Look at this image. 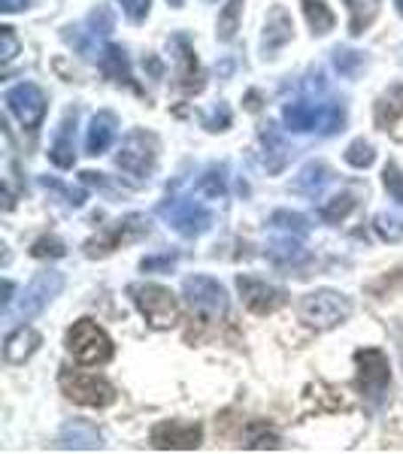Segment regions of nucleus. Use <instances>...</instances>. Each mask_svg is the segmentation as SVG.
<instances>
[{"label": "nucleus", "mask_w": 403, "mask_h": 454, "mask_svg": "<svg viewBox=\"0 0 403 454\" xmlns=\"http://www.w3.org/2000/svg\"><path fill=\"white\" fill-rule=\"evenodd\" d=\"M158 164V137L149 130H130L122 140V149L115 155V167L128 173L137 182H149Z\"/></svg>", "instance_id": "7ed1b4c3"}, {"label": "nucleus", "mask_w": 403, "mask_h": 454, "mask_svg": "<svg viewBox=\"0 0 403 454\" xmlns=\"http://www.w3.org/2000/svg\"><path fill=\"white\" fill-rule=\"evenodd\" d=\"M403 115V85L391 88L388 94H383L376 104V128L379 130H391Z\"/></svg>", "instance_id": "b1692460"}, {"label": "nucleus", "mask_w": 403, "mask_h": 454, "mask_svg": "<svg viewBox=\"0 0 403 454\" xmlns=\"http://www.w3.org/2000/svg\"><path fill=\"white\" fill-rule=\"evenodd\" d=\"M346 160L352 167H358V170H364V167H370L376 160V152H373V145L367 140H355L346 149Z\"/></svg>", "instance_id": "e433bc0d"}, {"label": "nucleus", "mask_w": 403, "mask_h": 454, "mask_svg": "<svg viewBox=\"0 0 403 454\" xmlns=\"http://www.w3.org/2000/svg\"><path fill=\"white\" fill-rule=\"evenodd\" d=\"M261 149H264V167H267V173H280L288 164V158L295 155L291 145L285 143V137L280 134V128L270 121L261 128Z\"/></svg>", "instance_id": "412c9836"}, {"label": "nucleus", "mask_w": 403, "mask_h": 454, "mask_svg": "<svg viewBox=\"0 0 403 454\" xmlns=\"http://www.w3.org/2000/svg\"><path fill=\"white\" fill-rule=\"evenodd\" d=\"M383 182H385L388 197H391V200L403 209V173H400V167H398V164H385Z\"/></svg>", "instance_id": "4c0bfd02"}, {"label": "nucleus", "mask_w": 403, "mask_h": 454, "mask_svg": "<svg viewBox=\"0 0 403 454\" xmlns=\"http://www.w3.org/2000/svg\"><path fill=\"white\" fill-rule=\"evenodd\" d=\"M158 215L164 218L167 224L173 227L179 237H201L212 227V212L207 207H201L197 200H188V197H167L158 207Z\"/></svg>", "instance_id": "423d86ee"}, {"label": "nucleus", "mask_w": 403, "mask_h": 454, "mask_svg": "<svg viewBox=\"0 0 403 454\" xmlns=\"http://www.w3.org/2000/svg\"><path fill=\"white\" fill-rule=\"evenodd\" d=\"M100 73L109 79V82L115 85H128L130 91L143 94V88L137 85L134 73H130V64H128V52H124L122 46H107L104 52H100Z\"/></svg>", "instance_id": "6ab92c4d"}, {"label": "nucleus", "mask_w": 403, "mask_h": 454, "mask_svg": "<svg viewBox=\"0 0 403 454\" xmlns=\"http://www.w3.org/2000/svg\"><path fill=\"white\" fill-rule=\"evenodd\" d=\"M282 124L295 134H340L346 124V109L336 100L300 98L282 106Z\"/></svg>", "instance_id": "f257e3e1"}, {"label": "nucleus", "mask_w": 403, "mask_h": 454, "mask_svg": "<svg viewBox=\"0 0 403 454\" xmlns=\"http://www.w3.org/2000/svg\"><path fill=\"white\" fill-rule=\"evenodd\" d=\"M64 43H67V46H73L76 49L79 55L85 58V61H100V49H98V40L100 36H94L91 31H88L85 25H76V27H64Z\"/></svg>", "instance_id": "a878e982"}, {"label": "nucleus", "mask_w": 403, "mask_h": 454, "mask_svg": "<svg viewBox=\"0 0 403 454\" xmlns=\"http://www.w3.org/2000/svg\"><path fill=\"white\" fill-rule=\"evenodd\" d=\"M128 294L143 318L149 321V327H155V331H170L176 321H179V300L167 288H161V285L134 282L128 288Z\"/></svg>", "instance_id": "f03ea898"}, {"label": "nucleus", "mask_w": 403, "mask_h": 454, "mask_svg": "<svg viewBox=\"0 0 403 454\" xmlns=\"http://www.w3.org/2000/svg\"><path fill=\"white\" fill-rule=\"evenodd\" d=\"M167 4H170V6H176V10H179V6L186 4V0H167Z\"/></svg>", "instance_id": "49530a36"}, {"label": "nucleus", "mask_w": 403, "mask_h": 454, "mask_svg": "<svg viewBox=\"0 0 403 454\" xmlns=\"http://www.w3.org/2000/svg\"><path fill=\"white\" fill-rule=\"evenodd\" d=\"M270 227L282 237H306L310 233V218L300 215V212H288V209H280L270 215Z\"/></svg>", "instance_id": "cd10ccee"}, {"label": "nucleus", "mask_w": 403, "mask_h": 454, "mask_svg": "<svg viewBox=\"0 0 403 454\" xmlns=\"http://www.w3.org/2000/svg\"><path fill=\"white\" fill-rule=\"evenodd\" d=\"M49 158H52V164L61 167V170H70V167L76 164V109L64 113L61 124H58V134L52 140V149H49Z\"/></svg>", "instance_id": "dca6fc26"}, {"label": "nucleus", "mask_w": 403, "mask_h": 454, "mask_svg": "<svg viewBox=\"0 0 403 454\" xmlns=\"http://www.w3.org/2000/svg\"><path fill=\"white\" fill-rule=\"evenodd\" d=\"M355 367H358V391L370 403H379L385 397L388 385H391V364L379 348H358L355 351Z\"/></svg>", "instance_id": "9d476101"}, {"label": "nucleus", "mask_w": 403, "mask_h": 454, "mask_svg": "<svg viewBox=\"0 0 403 454\" xmlns=\"http://www.w3.org/2000/svg\"><path fill=\"white\" fill-rule=\"evenodd\" d=\"M36 348H40V333H36L34 327H25V325H21L19 331H12L10 336H6V342H4V357H6L10 364H25Z\"/></svg>", "instance_id": "4be33fe9"}, {"label": "nucleus", "mask_w": 403, "mask_h": 454, "mask_svg": "<svg viewBox=\"0 0 403 454\" xmlns=\"http://www.w3.org/2000/svg\"><path fill=\"white\" fill-rule=\"evenodd\" d=\"M207 4H216V0H207Z\"/></svg>", "instance_id": "09e8293b"}, {"label": "nucleus", "mask_w": 403, "mask_h": 454, "mask_svg": "<svg viewBox=\"0 0 403 454\" xmlns=\"http://www.w3.org/2000/svg\"><path fill=\"white\" fill-rule=\"evenodd\" d=\"M176 263V254L173 252H164V254H152V258H143L140 261V270L143 273H167Z\"/></svg>", "instance_id": "37998d69"}, {"label": "nucleus", "mask_w": 403, "mask_h": 454, "mask_svg": "<svg viewBox=\"0 0 403 454\" xmlns=\"http://www.w3.org/2000/svg\"><path fill=\"white\" fill-rule=\"evenodd\" d=\"M170 52L176 61V82H179L182 91L197 94L203 88V70H201V64H197V52H194L192 40H188L186 34H173Z\"/></svg>", "instance_id": "2eb2a0df"}, {"label": "nucleus", "mask_w": 403, "mask_h": 454, "mask_svg": "<svg viewBox=\"0 0 403 454\" xmlns=\"http://www.w3.org/2000/svg\"><path fill=\"white\" fill-rule=\"evenodd\" d=\"M373 227H376V233L388 243H398L403 239V209L398 215H391V212H379L376 218H373Z\"/></svg>", "instance_id": "72a5a7b5"}, {"label": "nucleus", "mask_w": 403, "mask_h": 454, "mask_svg": "<svg viewBox=\"0 0 403 454\" xmlns=\"http://www.w3.org/2000/svg\"><path fill=\"white\" fill-rule=\"evenodd\" d=\"M67 351L79 364L98 367V364H107L109 357H113L115 348H113V340L107 336L104 327L94 325L91 318H79L67 331Z\"/></svg>", "instance_id": "39448f33"}, {"label": "nucleus", "mask_w": 403, "mask_h": 454, "mask_svg": "<svg viewBox=\"0 0 403 454\" xmlns=\"http://www.w3.org/2000/svg\"><path fill=\"white\" fill-rule=\"evenodd\" d=\"M182 294H186L188 306L201 315L203 321H222L225 315H228V294H225V288L218 285L216 279H209V276H188L186 282H182Z\"/></svg>", "instance_id": "1a4fd4ad"}, {"label": "nucleus", "mask_w": 403, "mask_h": 454, "mask_svg": "<svg viewBox=\"0 0 403 454\" xmlns=\"http://www.w3.org/2000/svg\"><path fill=\"white\" fill-rule=\"evenodd\" d=\"M28 0H0V12H19L25 10Z\"/></svg>", "instance_id": "a18cd8bd"}, {"label": "nucleus", "mask_w": 403, "mask_h": 454, "mask_svg": "<svg viewBox=\"0 0 403 454\" xmlns=\"http://www.w3.org/2000/svg\"><path fill=\"white\" fill-rule=\"evenodd\" d=\"M58 449L67 451H100L104 449V436L94 424L88 421H67L58 434Z\"/></svg>", "instance_id": "a211bd4d"}, {"label": "nucleus", "mask_w": 403, "mask_h": 454, "mask_svg": "<svg viewBox=\"0 0 403 454\" xmlns=\"http://www.w3.org/2000/svg\"><path fill=\"white\" fill-rule=\"evenodd\" d=\"M228 124H231V109L225 104H218L209 115H203V128L212 130V134L216 130H228Z\"/></svg>", "instance_id": "79ce46f5"}, {"label": "nucleus", "mask_w": 403, "mask_h": 454, "mask_svg": "<svg viewBox=\"0 0 403 454\" xmlns=\"http://www.w3.org/2000/svg\"><path fill=\"white\" fill-rule=\"evenodd\" d=\"M58 385H61L64 397H70L79 406L107 409L115 403V387L100 376H88V372L61 370L58 372Z\"/></svg>", "instance_id": "0eeeda50"}, {"label": "nucleus", "mask_w": 403, "mask_h": 454, "mask_svg": "<svg viewBox=\"0 0 403 454\" xmlns=\"http://www.w3.org/2000/svg\"><path fill=\"white\" fill-rule=\"evenodd\" d=\"M4 104L12 115L21 121L25 130H36L46 119V94L40 91L34 82H21L4 94Z\"/></svg>", "instance_id": "9b49d317"}, {"label": "nucleus", "mask_w": 403, "mask_h": 454, "mask_svg": "<svg viewBox=\"0 0 403 454\" xmlns=\"http://www.w3.org/2000/svg\"><path fill=\"white\" fill-rule=\"evenodd\" d=\"M43 185H46V188H52V192H58V194H64V197H67V203H70V207H83V200H85V194H83V192H70V188L58 185L55 179H43Z\"/></svg>", "instance_id": "c03bdc74"}, {"label": "nucleus", "mask_w": 403, "mask_h": 454, "mask_svg": "<svg viewBox=\"0 0 403 454\" xmlns=\"http://www.w3.org/2000/svg\"><path fill=\"white\" fill-rule=\"evenodd\" d=\"M355 194H349V192H343V194H334L331 200L321 207V218L325 222H331V224H336V222H343V218L349 215L352 209H355Z\"/></svg>", "instance_id": "473e14b6"}, {"label": "nucleus", "mask_w": 403, "mask_h": 454, "mask_svg": "<svg viewBox=\"0 0 403 454\" xmlns=\"http://www.w3.org/2000/svg\"><path fill=\"white\" fill-rule=\"evenodd\" d=\"M243 449H255V451H264V449H280V436L276 430L267 427V421H252L246 427V442Z\"/></svg>", "instance_id": "7c9ffc66"}, {"label": "nucleus", "mask_w": 403, "mask_h": 454, "mask_svg": "<svg viewBox=\"0 0 403 454\" xmlns=\"http://www.w3.org/2000/svg\"><path fill=\"white\" fill-rule=\"evenodd\" d=\"M0 40H4V49H0V64H12L19 55V40H16V31L10 25L0 27Z\"/></svg>", "instance_id": "a19ab883"}, {"label": "nucleus", "mask_w": 403, "mask_h": 454, "mask_svg": "<svg viewBox=\"0 0 403 454\" xmlns=\"http://www.w3.org/2000/svg\"><path fill=\"white\" fill-rule=\"evenodd\" d=\"M346 6H349V27H352V34H364V27L370 25L373 16H376V6L367 4V0H346Z\"/></svg>", "instance_id": "f704fd0d"}, {"label": "nucleus", "mask_w": 403, "mask_h": 454, "mask_svg": "<svg viewBox=\"0 0 403 454\" xmlns=\"http://www.w3.org/2000/svg\"><path fill=\"white\" fill-rule=\"evenodd\" d=\"M115 134H119V119H115V113H98L88 124V134H85V152L88 155H104V152L113 145Z\"/></svg>", "instance_id": "aec40b11"}, {"label": "nucleus", "mask_w": 403, "mask_h": 454, "mask_svg": "<svg viewBox=\"0 0 403 454\" xmlns=\"http://www.w3.org/2000/svg\"><path fill=\"white\" fill-rule=\"evenodd\" d=\"M304 4V16L306 21H310V27H312V34L316 36H325L328 31H334V12H331V6L325 4V0H300Z\"/></svg>", "instance_id": "c85d7f7f"}, {"label": "nucleus", "mask_w": 403, "mask_h": 454, "mask_svg": "<svg viewBox=\"0 0 403 454\" xmlns=\"http://www.w3.org/2000/svg\"><path fill=\"white\" fill-rule=\"evenodd\" d=\"M267 258L273 261L276 267H295V263L306 261V252H304V246H300V237H282L267 246Z\"/></svg>", "instance_id": "393cba45"}, {"label": "nucleus", "mask_w": 403, "mask_h": 454, "mask_svg": "<svg viewBox=\"0 0 403 454\" xmlns=\"http://www.w3.org/2000/svg\"><path fill=\"white\" fill-rule=\"evenodd\" d=\"M297 312H300V321H304V325L316 327V331H331V327L343 325V321L349 318L352 303L346 294H340V291L321 288V291H312V294H306L300 300Z\"/></svg>", "instance_id": "20e7f679"}, {"label": "nucleus", "mask_w": 403, "mask_h": 454, "mask_svg": "<svg viewBox=\"0 0 403 454\" xmlns=\"http://www.w3.org/2000/svg\"><path fill=\"white\" fill-rule=\"evenodd\" d=\"M394 6H398V12L403 16V0H394Z\"/></svg>", "instance_id": "de8ad7c7"}, {"label": "nucleus", "mask_w": 403, "mask_h": 454, "mask_svg": "<svg viewBox=\"0 0 403 454\" xmlns=\"http://www.w3.org/2000/svg\"><path fill=\"white\" fill-rule=\"evenodd\" d=\"M237 291L243 297L246 309L255 315H273L276 309H282L288 303V294L276 285H267L264 279H255V276H237Z\"/></svg>", "instance_id": "4468645a"}, {"label": "nucleus", "mask_w": 403, "mask_h": 454, "mask_svg": "<svg viewBox=\"0 0 403 454\" xmlns=\"http://www.w3.org/2000/svg\"><path fill=\"white\" fill-rule=\"evenodd\" d=\"M61 288H64V276L61 273H52V270H49V273H40L25 291H21L19 306L10 315H16V318H21V321L34 318V315H40L43 309H46L49 300L61 294ZM10 315H6V318H10Z\"/></svg>", "instance_id": "ddd939ff"}, {"label": "nucleus", "mask_w": 403, "mask_h": 454, "mask_svg": "<svg viewBox=\"0 0 403 454\" xmlns=\"http://www.w3.org/2000/svg\"><path fill=\"white\" fill-rule=\"evenodd\" d=\"M149 231H152L149 218L140 215V212H134V215H124V218H119V222L109 224L107 231L100 233V237L88 239V243H85V254H88V258H104V254L115 252V248H122V246H128V243H137V239L149 237Z\"/></svg>", "instance_id": "6e6552de"}, {"label": "nucleus", "mask_w": 403, "mask_h": 454, "mask_svg": "<svg viewBox=\"0 0 403 454\" xmlns=\"http://www.w3.org/2000/svg\"><path fill=\"white\" fill-rule=\"evenodd\" d=\"M64 252H67V248H64L61 239H55V237H43L31 246L34 258H64Z\"/></svg>", "instance_id": "58836bf2"}, {"label": "nucleus", "mask_w": 403, "mask_h": 454, "mask_svg": "<svg viewBox=\"0 0 403 454\" xmlns=\"http://www.w3.org/2000/svg\"><path fill=\"white\" fill-rule=\"evenodd\" d=\"M295 36V25H291V16L285 12V6H273L267 16V25H264L261 34V52L264 58H273L285 43H291Z\"/></svg>", "instance_id": "f3484780"}, {"label": "nucleus", "mask_w": 403, "mask_h": 454, "mask_svg": "<svg viewBox=\"0 0 403 454\" xmlns=\"http://www.w3.org/2000/svg\"><path fill=\"white\" fill-rule=\"evenodd\" d=\"M83 25H85L88 31H91L94 36H100V40H104V36L113 34V27H115V16L107 10V6H94V10L88 12V19L83 21Z\"/></svg>", "instance_id": "c9c22d12"}, {"label": "nucleus", "mask_w": 403, "mask_h": 454, "mask_svg": "<svg viewBox=\"0 0 403 454\" xmlns=\"http://www.w3.org/2000/svg\"><path fill=\"white\" fill-rule=\"evenodd\" d=\"M240 16H243V0H231L222 10V16H218V25H216L218 40L222 43L233 40V34H237V27H240Z\"/></svg>", "instance_id": "2f4dec72"}, {"label": "nucleus", "mask_w": 403, "mask_h": 454, "mask_svg": "<svg viewBox=\"0 0 403 454\" xmlns=\"http://www.w3.org/2000/svg\"><path fill=\"white\" fill-rule=\"evenodd\" d=\"M225 188H228V167L225 164L207 167L201 179H197V192H201L203 197H212V200L225 197Z\"/></svg>", "instance_id": "c756f323"}, {"label": "nucleus", "mask_w": 403, "mask_h": 454, "mask_svg": "<svg viewBox=\"0 0 403 454\" xmlns=\"http://www.w3.org/2000/svg\"><path fill=\"white\" fill-rule=\"evenodd\" d=\"M334 67L340 76L346 79H358L364 73V67H367V55L358 52V49H349V46H336L334 49Z\"/></svg>", "instance_id": "bb28decb"}, {"label": "nucleus", "mask_w": 403, "mask_h": 454, "mask_svg": "<svg viewBox=\"0 0 403 454\" xmlns=\"http://www.w3.org/2000/svg\"><path fill=\"white\" fill-rule=\"evenodd\" d=\"M149 442L158 451H194L203 442V427L194 421H161L152 427Z\"/></svg>", "instance_id": "f8f14e48"}, {"label": "nucleus", "mask_w": 403, "mask_h": 454, "mask_svg": "<svg viewBox=\"0 0 403 454\" xmlns=\"http://www.w3.org/2000/svg\"><path fill=\"white\" fill-rule=\"evenodd\" d=\"M124 16H128L134 25H143L149 19V10H152V0H119Z\"/></svg>", "instance_id": "ea45409f"}, {"label": "nucleus", "mask_w": 403, "mask_h": 454, "mask_svg": "<svg viewBox=\"0 0 403 454\" xmlns=\"http://www.w3.org/2000/svg\"><path fill=\"white\" fill-rule=\"evenodd\" d=\"M328 182H331V170H328V164H321V160H310V164L297 173V179L291 188L304 197H319L321 192H325Z\"/></svg>", "instance_id": "5701e85b"}]
</instances>
